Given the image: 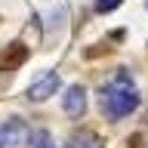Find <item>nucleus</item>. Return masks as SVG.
Here are the masks:
<instances>
[{
	"label": "nucleus",
	"mask_w": 148,
	"mask_h": 148,
	"mask_svg": "<svg viewBox=\"0 0 148 148\" xmlns=\"http://www.w3.org/2000/svg\"><path fill=\"white\" fill-rule=\"evenodd\" d=\"M28 148H56V142H53V136H49V133L37 130V133H31V136H28Z\"/></svg>",
	"instance_id": "39448f33"
},
{
	"label": "nucleus",
	"mask_w": 148,
	"mask_h": 148,
	"mask_svg": "<svg viewBox=\"0 0 148 148\" xmlns=\"http://www.w3.org/2000/svg\"><path fill=\"white\" fill-rule=\"evenodd\" d=\"M120 0H96V9L99 12H111V9H117Z\"/></svg>",
	"instance_id": "0eeeda50"
},
{
	"label": "nucleus",
	"mask_w": 148,
	"mask_h": 148,
	"mask_svg": "<svg viewBox=\"0 0 148 148\" xmlns=\"http://www.w3.org/2000/svg\"><path fill=\"white\" fill-rule=\"evenodd\" d=\"M71 148H102V145H99V139L92 136V133H77L71 139Z\"/></svg>",
	"instance_id": "423d86ee"
},
{
	"label": "nucleus",
	"mask_w": 148,
	"mask_h": 148,
	"mask_svg": "<svg viewBox=\"0 0 148 148\" xmlns=\"http://www.w3.org/2000/svg\"><path fill=\"white\" fill-rule=\"evenodd\" d=\"M99 102H102V111H105L111 120H120V117H127L130 111H136L139 96H136V86H133L127 77H117V80H111L108 86H102Z\"/></svg>",
	"instance_id": "f257e3e1"
},
{
	"label": "nucleus",
	"mask_w": 148,
	"mask_h": 148,
	"mask_svg": "<svg viewBox=\"0 0 148 148\" xmlns=\"http://www.w3.org/2000/svg\"><path fill=\"white\" fill-rule=\"evenodd\" d=\"M62 105H65V114H68V117H80L83 108H86V92H83V86H68Z\"/></svg>",
	"instance_id": "7ed1b4c3"
},
{
	"label": "nucleus",
	"mask_w": 148,
	"mask_h": 148,
	"mask_svg": "<svg viewBox=\"0 0 148 148\" xmlns=\"http://www.w3.org/2000/svg\"><path fill=\"white\" fill-rule=\"evenodd\" d=\"M22 136H28L25 123H18V120H9L0 127V148H16L22 142Z\"/></svg>",
	"instance_id": "20e7f679"
},
{
	"label": "nucleus",
	"mask_w": 148,
	"mask_h": 148,
	"mask_svg": "<svg viewBox=\"0 0 148 148\" xmlns=\"http://www.w3.org/2000/svg\"><path fill=\"white\" fill-rule=\"evenodd\" d=\"M59 71H43L37 80H31V86H28V99L31 102H46L49 96H56V90H59Z\"/></svg>",
	"instance_id": "f03ea898"
}]
</instances>
